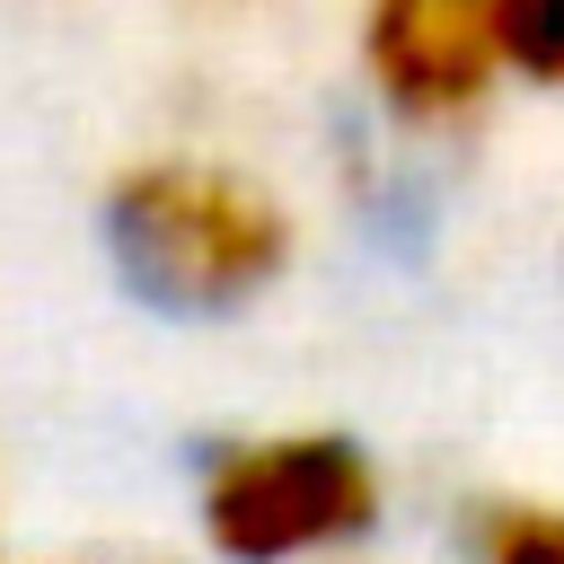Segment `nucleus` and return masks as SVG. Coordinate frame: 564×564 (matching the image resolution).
Here are the masks:
<instances>
[{
    "label": "nucleus",
    "mask_w": 564,
    "mask_h": 564,
    "mask_svg": "<svg viewBox=\"0 0 564 564\" xmlns=\"http://www.w3.org/2000/svg\"><path fill=\"white\" fill-rule=\"evenodd\" d=\"M106 220H115V256L132 264V282L176 308L247 300L291 247L282 212L220 167H132Z\"/></svg>",
    "instance_id": "1"
},
{
    "label": "nucleus",
    "mask_w": 564,
    "mask_h": 564,
    "mask_svg": "<svg viewBox=\"0 0 564 564\" xmlns=\"http://www.w3.org/2000/svg\"><path fill=\"white\" fill-rule=\"evenodd\" d=\"M370 511H379V476L352 441H256V449H229L203 485V529L238 564L335 546Z\"/></svg>",
    "instance_id": "2"
},
{
    "label": "nucleus",
    "mask_w": 564,
    "mask_h": 564,
    "mask_svg": "<svg viewBox=\"0 0 564 564\" xmlns=\"http://www.w3.org/2000/svg\"><path fill=\"white\" fill-rule=\"evenodd\" d=\"M494 62V0H370V79L397 115L432 123L476 106Z\"/></svg>",
    "instance_id": "3"
},
{
    "label": "nucleus",
    "mask_w": 564,
    "mask_h": 564,
    "mask_svg": "<svg viewBox=\"0 0 564 564\" xmlns=\"http://www.w3.org/2000/svg\"><path fill=\"white\" fill-rule=\"evenodd\" d=\"M494 44L520 70L564 79V0H494Z\"/></svg>",
    "instance_id": "4"
},
{
    "label": "nucleus",
    "mask_w": 564,
    "mask_h": 564,
    "mask_svg": "<svg viewBox=\"0 0 564 564\" xmlns=\"http://www.w3.org/2000/svg\"><path fill=\"white\" fill-rule=\"evenodd\" d=\"M476 564H564V511H485Z\"/></svg>",
    "instance_id": "5"
}]
</instances>
